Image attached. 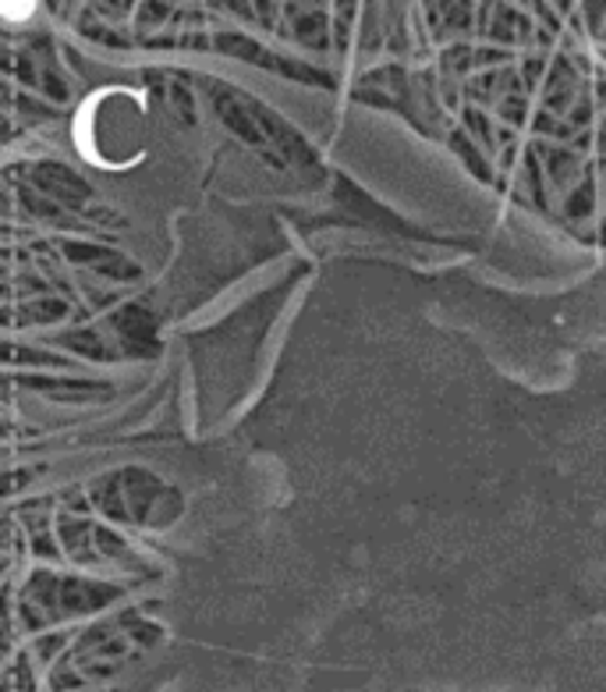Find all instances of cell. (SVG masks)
Here are the masks:
<instances>
[{
	"label": "cell",
	"mask_w": 606,
	"mask_h": 692,
	"mask_svg": "<svg viewBox=\"0 0 606 692\" xmlns=\"http://www.w3.org/2000/svg\"><path fill=\"white\" fill-rule=\"evenodd\" d=\"M36 182L43 185L47 192H57L61 199H82L89 196V188L78 182L71 170L65 167H53V164H43V167H36Z\"/></svg>",
	"instance_id": "1"
}]
</instances>
